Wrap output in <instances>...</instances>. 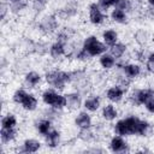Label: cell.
I'll use <instances>...</instances> for the list:
<instances>
[{
  "instance_id": "6da1fadb",
  "label": "cell",
  "mask_w": 154,
  "mask_h": 154,
  "mask_svg": "<svg viewBox=\"0 0 154 154\" xmlns=\"http://www.w3.org/2000/svg\"><path fill=\"white\" fill-rule=\"evenodd\" d=\"M114 129H116V132L119 135L138 134V135L144 136L150 131V126L147 122H142L135 117H130L128 119L118 122Z\"/></svg>"
},
{
  "instance_id": "7a4b0ae2",
  "label": "cell",
  "mask_w": 154,
  "mask_h": 154,
  "mask_svg": "<svg viewBox=\"0 0 154 154\" xmlns=\"http://www.w3.org/2000/svg\"><path fill=\"white\" fill-rule=\"evenodd\" d=\"M46 79L49 84L54 85L58 89H63L65 83L70 81V73L61 72V71H54L46 75Z\"/></svg>"
},
{
  "instance_id": "3957f363",
  "label": "cell",
  "mask_w": 154,
  "mask_h": 154,
  "mask_svg": "<svg viewBox=\"0 0 154 154\" xmlns=\"http://www.w3.org/2000/svg\"><path fill=\"white\" fill-rule=\"evenodd\" d=\"M83 49H85L89 53V55H97V54L105 52L106 51V47L101 42H99L94 36H90V37H88L85 40L84 48Z\"/></svg>"
},
{
  "instance_id": "277c9868",
  "label": "cell",
  "mask_w": 154,
  "mask_h": 154,
  "mask_svg": "<svg viewBox=\"0 0 154 154\" xmlns=\"http://www.w3.org/2000/svg\"><path fill=\"white\" fill-rule=\"evenodd\" d=\"M42 97H43V101L46 103L52 105L57 108H60V107L66 105V97H64L61 95H58L54 91H45Z\"/></svg>"
},
{
  "instance_id": "5b68a950",
  "label": "cell",
  "mask_w": 154,
  "mask_h": 154,
  "mask_svg": "<svg viewBox=\"0 0 154 154\" xmlns=\"http://www.w3.org/2000/svg\"><path fill=\"white\" fill-rule=\"evenodd\" d=\"M152 97H154V90L152 89H146V90H137L134 91L130 100L135 103V105H140V103H144L148 100H150Z\"/></svg>"
},
{
  "instance_id": "8992f818",
  "label": "cell",
  "mask_w": 154,
  "mask_h": 154,
  "mask_svg": "<svg viewBox=\"0 0 154 154\" xmlns=\"http://www.w3.org/2000/svg\"><path fill=\"white\" fill-rule=\"evenodd\" d=\"M57 20L54 18V16H49V17H45L42 23H41V29L45 32H52L55 28H57Z\"/></svg>"
},
{
  "instance_id": "52a82bcc",
  "label": "cell",
  "mask_w": 154,
  "mask_h": 154,
  "mask_svg": "<svg viewBox=\"0 0 154 154\" xmlns=\"http://www.w3.org/2000/svg\"><path fill=\"white\" fill-rule=\"evenodd\" d=\"M90 20L94 24H99L103 20V14L101 13V11L96 4L90 5Z\"/></svg>"
},
{
  "instance_id": "ba28073f",
  "label": "cell",
  "mask_w": 154,
  "mask_h": 154,
  "mask_svg": "<svg viewBox=\"0 0 154 154\" xmlns=\"http://www.w3.org/2000/svg\"><path fill=\"white\" fill-rule=\"evenodd\" d=\"M66 105L70 109H76L81 105V97L78 94H69L66 97Z\"/></svg>"
},
{
  "instance_id": "9c48e42d",
  "label": "cell",
  "mask_w": 154,
  "mask_h": 154,
  "mask_svg": "<svg viewBox=\"0 0 154 154\" xmlns=\"http://www.w3.org/2000/svg\"><path fill=\"white\" fill-rule=\"evenodd\" d=\"M20 103L23 105V107L25 109H34L36 107V105H37V101H36V99L32 95L25 94V96L23 97V100H22Z\"/></svg>"
},
{
  "instance_id": "30bf717a",
  "label": "cell",
  "mask_w": 154,
  "mask_h": 154,
  "mask_svg": "<svg viewBox=\"0 0 154 154\" xmlns=\"http://www.w3.org/2000/svg\"><path fill=\"white\" fill-rule=\"evenodd\" d=\"M111 148L113 152H124L126 149V143L120 137H114L111 142Z\"/></svg>"
},
{
  "instance_id": "8fae6325",
  "label": "cell",
  "mask_w": 154,
  "mask_h": 154,
  "mask_svg": "<svg viewBox=\"0 0 154 154\" xmlns=\"http://www.w3.org/2000/svg\"><path fill=\"white\" fill-rule=\"evenodd\" d=\"M122 96H123V89L122 88L114 87V88H111L107 91V97L111 101H119L122 99Z\"/></svg>"
},
{
  "instance_id": "7c38bea8",
  "label": "cell",
  "mask_w": 154,
  "mask_h": 154,
  "mask_svg": "<svg viewBox=\"0 0 154 154\" xmlns=\"http://www.w3.org/2000/svg\"><path fill=\"white\" fill-rule=\"evenodd\" d=\"M76 124H77L79 128H89L90 124H91L90 117H89L87 113H79V116H78L77 119H76Z\"/></svg>"
},
{
  "instance_id": "4fadbf2b",
  "label": "cell",
  "mask_w": 154,
  "mask_h": 154,
  "mask_svg": "<svg viewBox=\"0 0 154 154\" xmlns=\"http://www.w3.org/2000/svg\"><path fill=\"white\" fill-rule=\"evenodd\" d=\"M40 148V143L35 140H26L24 142V152L28 153H34Z\"/></svg>"
},
{
  "instance_id": "5bb4252c",
  "label": "cell",
  "mask_w": 154,
  "mask_h": 154,
  "mask_svg": "<svg viewBox=\"0 0 154 154\" xmlns=\"http://www.w3.org/2000/svg\"><path fill=\"white\" fill-rule=\"evenodd\" d=\"M102 116H103L105 119H107V120H112L113 118L117 117V111L114 109L113 106L107 105V106L103 108V111H102Z\"/></svg>"
},
{
  "instance_id": "9a60e30c",
  "label": "cell",
  "mask_w": 154,
  "mask_h": 154,
  "mask_svg": "<svg viewBox=\"0 0 154 154\" xmlns=\"http://www.w3.org/2000/svg\"><path fill=\"white\" fill-rule=\"evenodd\" d=\"M46 141H47V144L49 147H55L59 142V132H57V131L48 132L47 137H46Z\"/></svg>"
},
{
  "instance_id": "2e32d148",
  "label": "cell",
  "mask_w": 154,
  "mask_h": 154,
  "mask_svg": "<svg viewBox=\"0 0 154 154\" xmlns=\"http://www.w3.org/2000/svg\"><path fill=\"white\" fill-rule=\"evenodd\" d=\"M16 132L14 130H12V128H2L1 130V140L4 142H8L11 140H13Z\"/></svg>"
},
{
  "instance_id": "e0dca14e",
  "label": "cell",
  "mask_w": 154,
  "mask_h": 154,
  "mask_svg": "<svg viewBox=\"0 0 154 154\" xmlns=\"http://www.w3.org/2000/svg\"><path fill=\"white\" fill-rule=\"evenodd\" d=\"M103 40L107 45H111L113 46L116 43V40H117V32L113 31V30H107L103 32Z\"/></svg>"
},
{
  "instance_id": "ac0fdd59",
  "label": "cell",
  "mask_w": 154,
  "mask_h": 154,
  "mask_svg": "<svg viewBox=\"0 0 154 154\" xmlns=\"http://www.w3.org/2000/svg\"><path fill=\"white\" fill-rule=\"evenodd\" d=\"M64 49H65L64 48V45L61 42H57V43H54L51 47V54H52V57L58 58L59 55H61L64 53Z\"/></svg>"
},
{
  "instance_id": "d6986e66",
  "label": "cell",
  "mask_w": 154,
  "mask_h": 154,
  "mask_svg": "<svg viewBox=\"0 0 154 154\" xmlns=\"http://www.w3.org/2000/svg\"><path fill=\"white\" fill-rule=\"evenodd\" d=\"M125 52V46L122 45V43H117V45H113L112 48H111V53L113 57L116 58H119L123 55V53Z\"/></svg>"
},
{
  "instance_id": "ffe728a7",
  "label": "cell",
  "mask_w": 154,
  "mask_h": 154,
  "mask_svg": "<svg viewBox=\"0 0 154 154\" xmlns=\"http://www.w3.org/2000/svg\"><path fill=\"white\" fill-rule=\"evenodd\" d=\"M100 63H101V65H102L103 67L109 69V67H112V66L114 65V59H113L112 55H109V54H105V55L101 57Z\"/></svg>"
},
{
  "instance_id": "44dd1931",
  "label": "cell",
  "mask_w": 154,
  "mask_h": 154,
  "mask_svg": "<svg viewBox=\"0 0 154 154\" xmlns=\"http://www.w3.org/2000/svg\"><path fill=\"white\" fill-rule=\"evenodd\" d=\"M99 105H100L99 97H91V99H88L85 101V107L89 111H96L99 108Z\"/></svg>"
},
{
  "instance_id": "7402d4cb",
  "label": "cell",
  "mask_w": 154,
  "mask_h": 154,
  "mask_svg": "<svg viewBox=\"0 0 154 154\" xmlns=\"http://www.w3.org/2000/svg\"><path fill=\"white\" fill-rule=\"evenodd\" d=\"M124 71L129 77H136L140 73V67L137 65H126L124 67Z\"/></svg>"
},
{
  "instance_id": "603a6c76",
  "label": "cell",
  "mask_w": 154,
  "mask_h": 154,
  "mask_svg": "<svg viewBox=\"0 0 154 154\" xmlns=\"http://www.w3.org/2000/svg\"><path fill=\"white\" fill-rule=\"evenodd\" d=\"M25 79H26V83L32 87V85H35L40 82V75L36 73V72H29L25 77Z\"/></svg>"
},
{
  "instance_id": "cb8c5ba5",
  "label": "cell",
  "mask_w": 154,
  "mask_h": 154,
  "mask_svg": "<svg viewBox=\"0 0 154 154\" xmlns=\"http://www.w3.org/2000/svg\"><path fill=\"white\" fill-rule=\"evenodd\" d=\"M112 18H113L116 22H119V23H123V22H125V19H126L124 11L120 10V8H117V10H114V11L112 12Z\"/></svg>"
},
{
  "instance_id": "d4e9b609",
  "label": "cell",
  "mask_w": 154,
  "mask_h": 154,
  "mask_svg": "<svg viewBox=\"0 0 154 154\" xmlns=\"http://www.w3.org/2000/svg\"><path fill=\"white\" fill-rule=\"evenodd\" d=\"M49 128H51V123H49V120H42V122L37 125L38 131H40L41 134H43V135H47V134H48Z\"/></svg>"
},
{
  "instance_id": "484cf974",
  "label": "cell",
  "mask_w": 154,
  "mask_h": 154,
  "mask_svg": "<svg viewBox=\"0 0 154 154\" xmlns=\"http://www.w3.org/2000/svg\"><path fill=\"white\" fill-rule=\"evenodd\" d=\"M78 137L83 141H90L93 138V134L88 130V128H82V130L78 134Z\"/></svg>"
},
{
  "instance_id": "4316f807",
  "label": "cell",
  "mask_w": 154,
  "mask_h": 154,
  "mask_svg": "<svg viewBox=\"0 0 154 154\" xmlns=\"http://www.w3.org/2000/svg\"><path fill=\"white\" fill-rule=\"evenodd\" d=\"M147 38H148V35H147V32H146L144 30H140V31L136 32V41H137L140 45L143 46V45L147 42Z\"/></svg>"
},
{
  "instance_id": "83f0119b",
  "label": "cell",
  "mask_w": 154,
  "mask_h": 154,
  "mask_svg": "<svg viewBox=\"0 0 154 154\" xmlns=\"http://www.w3.org/2000/svg\"><path fill=\"white\" fill-rule=\"evenodd\" d=\"M2 128H12L13 125H16V118L13 116H7L2 119Z\"/></svg>"
},
{
  "instance_id": "f1b7e54d",
  "label": "cell",
  "mask_w": 154,
  "mask_h": 154,
  "mask_svg": "<svg viewBox=\"0 0 154 154\" xmlns=\"http://www.w3.org/2000/svg\"><path fill=\"white\" fill-rule=\"evenodd\" d=\"M47 0H32V7L36 11H42L46 7Z\"/></svg>"
},
{
  "instance_id": "f546056e",
  "label": "cell",
  "mask_w": 154,
  "mask_h": 154,
  "mask_svg": "<svg viewBox=\"0 0 154 154\" xmlns=\"http://www.w3.org/2000/svg\"><path fill=\"white\" fill-rule=\"evenodd\" d=\"M24 7H25V2L22 1V0H17V1H14L13 5L11 6V8H12L13 12H18V11H20V10L24 8Z\"/></svg>"
},
{
  "instance_id": "4dcf8cb0",
  "label": "cell",
  "mask_w": 154,
  "mask_h": 154,
  "mask_svg": "<svg viewBox=\"0 0 154 154\" xmlns=\"http://www.w3.org/2000/svg\"><path fill=\"white\" fill-rule=\"evenodd\" d=\"M25 91L24 90H18V91H16L14 93V96H13V100L16 101V102H18V103H20L22 102V100H23V97L25 96Z\"/></svg>"
},
{
  "instance_id": "1f68e13d",
  "label": "cell",
  "mask_w": 154,
  "mask_h": 154,
  "mask_svg": "<svg viewBox=\"0 0 154 154\" xmlns=\"http://www.w3.org/2000/svg\"><path fill=\"white\" fill-rule=\"evenodd\" d=\"M147 67L150 72L154 73V53L149 55V59H148V63H147Z\"/></svg>"
},
{
  "instance_id": "d6a6232c",
  "label": "cell",
  "mask_w": 154,
  "mask_h": 154,
  "mask_svg": "<svg viewBox=\"0 0 154 154\" xmlns=\"http://www.w3.org/2000/svg\"><path fill=\"white\" fill-rule=\"evenodd\" d=\"M146 105H147V109H148L149 112L154 113V97H152L150 100H148V101L146 102Z\"/></svg>"
},
{
  "instance_id": "836d02e7",
  "label": "cell",
  "mask_w": 154,
  "mask_h": 154,
  "mask_svg": "<svg viewBox=\"0 0 154 154\" xmlns=\"http://www.w3.org/2000/svg\"><path fill=\"white\" fill-rule=\"evenodd\" d=\"M119 83H120V87L126 88L129 85V79H126L125 77H119Z\"/></svg>"
},
{
  "instance_id": "e575fe53",
  "label": "cell",
  "mask_w": 154,
  "mask_h": 154,
  "mask_svg": "<svg viewBox=\"0 0 154 154\" xmlns=\"http://www.w3.org/2000/svg\"><path fill=\"white\" fill-rule=\"evenodd\" d=\"M118 4H119V8H120V10H124V8H128V7L130 6V4H129L128 1H125V0H120V1L118 2Z\"/></svg>"
},
{
  "instance_id": "d590c367",
  "label": "cell",
  "mask_w": 154,
  "mask_h": 154,
  "mask_svg": "<svg viewBox=\"0 0 154 154\" xmlns=\"http://www.w3.org/2000/svg\"><path fill=\"white\" fill-rule=\"evenodd\" d=\"M108 6H111V5H116V4H118L120 0H103Z\"/></svg>"
},
{
  "instance_id": "8d00e7d4",
  "label": "cell",
  "mask_w": 154,
  "mask_h": 154,
  "mask_svg": "<svg viewBox=\"0 0 154 154\" xmlns=\"http://www.w3.org/2000/svg\"><path fill=\"white\" fill-rule=\"evenodd\" d=\"M147 12H148V14H149L150 18H154V8H153V7H149V8L147 10Z\"/></svg>"
},
{
  "instance_id": "74e56055",
  "label": "cell",
  "mask_w": 154,
  "mask_h": 154,
  "mask_svg": "<svg viewBox=\"0 0 154 154\" xmlns=\"http://www.w3.org/2000/svg\"><path fill=\"white\" fill-rule=\"evenodd\" d=\"M5 12H6V7H5V5H4V4H1V18H4Z\"/></svg>"
},
{
  "instance_id": "f35d334b",
  "label": "cell",
  "mask_w": 154,
  "mask_h": 154,
  "mask_svg": "<svg viewBox=\"0 0 154 154\" xmlns=\"http://www.w3.org/2000/svg\"><path fill=\"white\" fill-rule=\"evenodd\" d=\"M149 1V4L152 5V6H154V0H148Z\"/></svg>"
},
{
  "instance_id": "ab89813d",
  "label": "cell",
  "mask_w": 154,
  "mask_h": 154,
  "mask_svg": "<svg viewBox=\"0 0 154 154\" xmlns=\"http://www.w3.org/2000/svg\"><path fill=\"white\" fill-rule=\"evenodd\" d=\"M13 1H17V0H13Z\"/></svg>"
}]
</instances>
